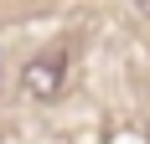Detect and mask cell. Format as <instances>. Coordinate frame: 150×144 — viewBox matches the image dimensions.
<instances>
[{
	"instance_id": "obj_1",
	"label": "cell",
	"mask_w": 150,
	"mask_h": 144,
	"mask_svg": "<svg viewBox=\"0 0 150 144\" xmlns=\"http://www.w3.org/2000/svg\"><path fill=\"white\" fill-rule=\"evenodd\" d=\"M62 77H67V46H47L42 57L26 67V93L31 98H57L62 93Z\"/></svg>"
},
{
	"instance_id": "obj_2",
	"label": "cell",
	"mask_w": 150,
	"mask_h": 144,
	"mask_svg": "<svg viewBox=\"0 0 150 144\" xmlns=\"http://www.w3.org/2000/svg\"><path fill=\"white\" fill-rule=\"evenodd\" d=\"M135 5H140V10H145V15H150V0H135Z\"/></svg>"
}]
</instances>
